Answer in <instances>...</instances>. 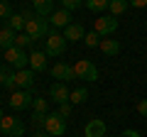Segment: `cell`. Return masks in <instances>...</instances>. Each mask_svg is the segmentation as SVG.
Here are the masks:
<instances>
[{"label": "cell", "mask_w": 147, "mask_h": 137, "mask_svg": "<svg viewBox=\"0 0 147 137\" xmlns=\"http://www.w3.org/2000/svg\"><path fill=\"white\" fill-rule=\"evenodd\" d=\"M25 20H27V22H25V32L34 39V42L52 34V27H49L47 17H39L37 12H25Z\"/></svg>", "instance_id": "cell-1"}, {"label": "cell", "mask_w": 147, "mask_h": 137, "mask_svg": "<svg viewBox=\"0 0 147 137\" xmlns=\"http://www.w3.org/2000/svg\"><path fill=\"white\" fill-rule=\"evenodd\" d=\"M44 130L49 137H59L66 132V118L59 115V113H47L44 115Z\"/></svg>", "instance_id": "cell-2"}, {"label": "cell", "mask_w": 147, "mask_h": 137, "mask_svg": "<svg viewBox=\"0 0 147 137\" xmlns=\"http://www.w3.org/2000/svg\"><path fill=\"white\" fill-rule=\"evenodd\" d=\"M66 39H64V34H59V32H52L47 39H44V54L47 56H61L64 52H66Z\"/></svg>", "instance_id": "cell-3"}, {"label": "cell", "mask_w": 147, "mask_h": 137, "mask_svg": "<svg viewBox=\"0 0 147 137\" xmlns=\"http://www.w3.org/2000/svg\"><path fill=\"white\" fill-rule=\"evenodd\" d=\"M74 74H76V79H84V81H98V68L91 59H79L74 64Z\"/></svg>", "instance_id": "cell-4"}, {"label": "cell", "mask_w": 147, "mask_h": 137, "mask_svg": "<svg viewBox=\"0 0 147 137\" xmlns=\"http://www.w3.org/2000/svg\"><path fill=\"white\" fill-rule=\"evenodd\" d=\"M0 130L5 132V137H22L25 135V125L12 115H5L0 120Z\"/></svg>", "instance_id": "cell-5"}, {"label": "cell", "mask_w": 147, "mask_h": 137, "mask_svg": "<svg viewBox=\"0 0 147 137\" xmlns=\"http://www.w3.org/2000/svg\"><path fill=\"white\" fill-rule=\"evenodd\" d=\"M115 30H118V20L113 15H100L98 20L93 22V32H98L100 37H108V34H113Z\"/></svg>", "instance_id": "cell-6"}, {"label": "cell", "mask_w": 147, "mask_h": 137, "mask_svg": "<svg viewBox=\"0 0 147 137\" xmlns=\"http://www.w3.org/2000/svg\"><path fill=\"white\" fill-rule=\"evenodd\" d=\"M5 61L12 64L15 68H25L27 64H30V56L25 54V49H20V47H10V49H5Z\"/></svg>", "instance_id": "cell-7"}, {"label": "cell", "mask_w": 147, "mask_h": 137, "mask_svg": "<svg viewBox=\"0 0 147 137\" xmlns=\"http://www.w3.org/2000/svg\"><path fill=\"white\" fill-rule=\"evenodd\" d=\"M52 76L57 81H61V83H69V81L76 79L74 66H69V64H64V61H59V64H54V66H52Z\"/></svg>", "instance_id": "cell-8"}, {"label": "cell", "mask_w": 147, "mask_h": 137, "mask_svg": "<svg viewBox=\"0 0 147 137\" xmlns=\"http://www.w3.org/2000/svg\"><path fill=\"white\" fill-rule=\"evenodd\" d=\"M32 100H34V98H32L30 91H15L7 103H10V108H15V110H22V108H30L32 105Z\"/></svg>", "instance_id": "cell-9"}, {"label": "cell", "mask_w": 147, "mask_h": 137, "mask_svg": "<svg viewBox=\"0 0 147 137\" xmlns=\"http://www.w3.org/2000/svg\"><path fill=\"white\" fill-rule=\"evenodd\" d=\"M49 95H52L54 103H69V98H71V91L66 88V83H61V81H57V83H52V88H49Z\"/></svg>", "instance_id": "cell-10"}, {"label": "cell", "mask_w": 147, "mask_h": 137, "mask_svg": "<svg viewBox=\"0 0 147 137\" xmlns=\"http://www.w3.org/2000/svg\"><path fill=\"white\" fill-rule=\"evenodd\" d=\"M84 37H86L84 25H79V22H71L69 27H64V39L66 42H81Z\"/></svg>", "instance_id": "cell-11"}, {"label": "cell", "mask_w": 147, "mask_h": 137, "mask_svg": "<svg viewBox=\"0 0 147 137\" xmlns=\"http://www.w3.org/2000/svg\"><path fill=\"white\" fill-rule=\"evenodd\" d=\"M84 135H86V137H103V135H105V122L100 120V118L88 120V125L84 127Z\"/></svg>", "instance_id": "cell-12"}, {"label": "cell", "mask_w": 147, "mask_h": 137, "mask_svg": "<svg viewBox=\"0 0 147 137\" xmlns=\"http://www.w3.org/2000/svg\"><path fill=\"white\" fill-rule=\"evenodd\" d=\"M15 81H17V86H20L22 91H30L32 86H34V71H32V68H20Z\"/></svg>", "instance_id": "cell-13"}, {"label": "cell", "mask_w": 147, "mask_h": 137, "mask_svg": "<svg viewBox=\"0 0 147 137\" xmlns=\"http://www.w3.org/2000/svg\"><path fill=\"white\" fill-rule=\"evenodd\" d=\"M34 12L39 17H52L54 15V0H32Z\"/></svg>", "instance_id": "cell-14"}, {"label": "cell", "mask_w": 147, "mask_h": 137, "mask_svg": "<svg viewBox=\"0 0 147 137\" xmlns=\"http://www.w3.org/2000/svg\"><path fill=\"white\" fill-rule=\"evenodd\" d=\"M15 37H17V32L12 30V27H3L0 30V49H10V47H15Z\"/></svg>", "instance_id": "cell-15"}, {"label": "cell", "mask_w": 147, "mask_h": 137, "mask_svg": "<svg viewBox=\"0 0 147 137\" xmlns=\"http://www.w3.org/2000/svg\"><path fill=\"white\" fill-rule=\"evenodd\" d=\"M30 68L32 71H44L47 68V54L44 52H32L30 54Z\"/></svg>", "instance_id": "cell-16"}, {"label": "cell", "mask_w": 147, "mask_h": 137, "mask_svg": "<svg viewBox=\"0 0 147 137\" xmlns=\"http://www.w3.org/2000/svg\"><path fill=\"white\" fill-rule=\"evenodd\" d=\"M98 49L103 54H108V56H115V54H120V42L118 39H100Z\"/></svg>", "instance_id": "cell-17"}, {"label": "cell", "mask_w": 147, "mask_h": 137, "mask_svg": "<svg viewBox=\"0 0 147 137\" xmlns=\"http://www.w3.org/2000/svg\"><path fill=\"white\" fill-rule=\"evenodd\" d=\"M52 25L54 27H69V25H71V12L64 10V7H61V10H57L52 15Z\"/></svg>", "instance_id": "cell-18"}, {"label": "cell", "mask_w": 147, "mask_h": 137, "mask_svg": "<svg viewBox=\"0 0 147 137\" xmlns=\"http://www.w3.org/2000/svg\"><path fill=\"white\" fill-rule=\"evenodd\" d=\"M127 7H130V3H127V0H110L108 10H110V15H113V17H118V15H123Z\"/></svg>", "instance_id": "cell-19"}, {"label": "cell", "mask_w": 147, "mask_h": 137, "mask_svg": "<svg viewBox=\"0 0 147 137\" xmlns=\"http://www.w3.org/2000/svg\"><path fill=\"white\" fill-rule=\"evenodd\" d=\"M86 100H88V91H86V88L71 91V98H69V103H71V105H81V103H86Z\"/></svg>", "instance_id": "cell-20"}, {"label": "cell", "mask_w": 147, "mask_h": 137, "mask_svg": "<svg viewBox=\"0 0 147 137\" xmlns=\"http://www.w3.org/2000/svg\"><path fill=\"white\" fill-rule=\"evenodd\" d=\"M84 5L88 7V10H93V12H103V10H108L110 0H86Z\"/></svg>", "instance_id": "cell-21"}, {"label": "cell", "mask_w": 147, "mask_h": 137, "mask_svg": "<svg viewBox=\"0 0 147 137\" xmlns=\"http://www.w3.org/2000/svg\"><path fill=\"white\" fill-rule=\"evenodd\" d=\"M25 15H12L10 20H7V27H12L15 32H25Z\"/></svg>", "instance_id": "cell-22"}, {"label": "cell", "mask_w": 147, "mask_h": 137, "mask_svg": "<svg viewBox=\"0 0 147 137\" xmlns=\"http://www.w3.org/2000/svg\"><path fill=\"white\" fill-rule=\"evenodd\" d=\"M32 105H34V113H39V115H47V113H49L47 98H34V100H32Z\"/></svg>", "instance_id": "cell-23"}, {"label": "cell", "mask_w": 147, "mask_h": 137, "mask_svg": "<svg viewBox=\"0 0 147 137\" xmlns=\"http://www.w3.org/2000/svg\"><path fill=\"white\" fill-rule=\"evenodd\" d=\"M32 42H34V39H32L30 34H27V32H20V34L15 37V47H20V49H27Z\"/></svg>", "instance_id": "cell-24"}, {"label": "cell", "mask_w": 147, "mask_h": 137, "mask_svg": "<svg viewBox=\"0 0 147 137\" xmlns=\"http://www.w3.org/2000/svg\"><path fill=\"white\" fill-rule=\"evenodd\" d=\"M100 39H103V37H100L98 32H86L84 44H86V47H98V44H100Z\"/></svg>", "instance_id": "cell-25"}, {"label": "cell", "mask_w": 147, "mask_h": 137, "mask_svg": "<svg viewBox=\"0 0 147 137\" xmlns=\"http://www.w3.org/2000/svg\"><path fill=\"white\" fill-rule=\"evenodd\" d=\"M12 15H15V12H12L10 3H7V0H0V17H3V20H10Z\"/></svg>", "instance_id": "cell-26"}, {"label": "cell", "mask_w": 147, "mask_h": 137, "mask_svg": "<svg viewBox=\"0 0 147 137\" xmlns=\"http://www.w3.org/2000/svg\"><path fill=\"white\" fill-rule=\"evenodd\" d=\"M84 3H86V0H61L64 10H69V12H71V10H79V7L84 5Z\"/></svg>", "instance_id": "cell-27"}, {"label": "cell", "mask_w": 147, "mask_h": 137, "mask_svg": "<svg viewBox=\"0 0 147 137\" xmlns=\"http://www.w3.org/2000/svg\"><path fill=\"white\" fill-rule=\"evenodd\" d=\"M15 79H17V74H7V76H5V81H3V86L12 91V88L17 86V81H15Z\"/></svg>", "instance_id": "cell-28"}, {"label": "cell", "mask_w": 147, "mask_h": 137, "mask_svg": "<svg viewBox=\"0 0 147 137\" xmlns=\"http://www.w3.org/2000/svg\"><path fill=\"white\" fill-rule=\"evenodd\" d=\"M59 115H64V118L71 115V103H61V105H59Z\"/></svg>", "instance_id": "cell-29"}, {"label": "cell", "mask_w": 147, "mask_h": 137, "mask_svg": "<svg viewBox=\"0 0 147 137\" xmlns=\"http://www.w3.org/2000/svg\"><path fill=\"white\" fill-rule=\"evenodd\" d=\"M137 113H140V115H145V118H147V98H142L140 103H137Z\"/></svg>", "instance_id": "cell-30"}, {"label": "cell", "mask_w": 147, "mask_h": 137, "mask_svg": "<svg viewBox=\"0 0 147 137\" xmlns=\"http://www.w3.org/2000/svg\"><path fill=\"white\" fill-rule=\"evenodd\" d=\"M127 3H130V7H147V0H127Z\"/></svg>", "instance_id": "cell-31"}, {"label": "cell", "mask_w": 147, "mask_h": 137, "mask_svg": "<svg viewBox=\"0 0 147 137\" xmlns=\"http://www.w3.org/2000/svg\"><path fill=\"white\" fill-rule=\"evenodd\" d=\"M120 137H142V135H140L137 130H123V132H120Z\"/></svg>", "instance_id": "cell-32"}, {"label": "cell", "mask_w": 147, "mask_h": 137, "mask_svg": "<svg viewBox=\"0 0 147 137\" xmlns=\"http://www.w3.org/2000/svg\"><path fill=\"white\" fill-rule=\"evenodd\" d=\"M5 76H7V71L3 66H0V86H3V81H5Z\"/></svg>", "instance_id": "cell-33"}, {"label": "cell", "mask_w": 147, "mask_h": 137, "mask_svg": "<svg viewBox=\"0 0 147 137\" xmlns=\"http://www.w3.org/2000/svg\"><path fill=\"white\" fill-rule=\"evenodd\" d=\"M32 137H44V132H34V135H32Z\"/></svg>", "instance_id": "cell-34"}, {"label": "cell", "mask_w": 147, "mask_h": 137, "mask_svg": "<svg viewBox=\"0 0 147 137\" xmlns=\"http://www.w3.org/2000/svg\"><path fill=\"white\" fill-rule=\"evenodd\" d=\"M3 118H5V115H3V110H0V120H3Z\"/></svg>", "instance_id": "cell-35"}, {"label": "cell", "mask_w": 147, "mask_h": 137, "mask_svg": "<svg viewBox=\"0 0 147 137\" xmlns=\"http://www.w3.org/2000/svg\"><path fill=\"white\" fill-rule=\"evenodd\" d=\"M59 137H64V135H59Z\"/></svg>", "instance_id": "cell-36"}, {"label": "cell", "mask_w": 147, "mask_h": 137, "mask_svg": "<svg viewBox=\"0 0 147 137\" xmlns=\"http://www.w3.org/2000/svg\"><path fill=\"white\" fill-rule=\"evenodd\" d=\"M0 132H3V130H0Z\"/></svg>", "instance_id": "cell-37"}, {"label": "cell", "mask_w": 147, "mask_h": 137, "mask_svg": "<svg viewBox=\"0 0 147 137\" xmlns=\"http://www.w3.org/2000/svg\"><path fill=\"white\" fill-rule=\"evenodd\" d=\"M103 137H105V135H103Z\"/></svg>", "instance_id": "cell-38"}]
</instances>
